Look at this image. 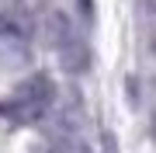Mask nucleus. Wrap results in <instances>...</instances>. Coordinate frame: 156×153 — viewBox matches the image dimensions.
I'll list each match as a JSON object with an SVG mask.
<instances>
[{"label":"nucleus","instance_id":"39448f33","mask_svg":"<svg viewBox=\"0 0 156 153\" xmlns=\"http://www.w3.org/2000/svg\"><path fill=\"white\" fill-rule=\"evenodd\" d=\"M76 4H80V14H83V17L94 14V0H76Z\"/></svg>","mask_w":156,"mask_h":153},{"label":"nucleus","instance_id":"0eeeda50","mask_svg":"<svg viewBox=\"0 0 156 153\" xmlns=\"http://www.w3.org/2000/svg\"><path fill=\"white\" fill-rule=\"evenodd\" d=\"M153 139H156V111H153Z\"/></svg>","mask_w":156,"mask_h":153},{"label":"nucleus","instance_id":"7ed1b4c3","mask_svg":"<svg viewBox=\"0 0 156 153\" xmlns=\"http://www.w3.org/2000/svg\"><path fill=\"white\" fill-rule=\"evenodd\" d=\"M56 153H90V146H83V143H76V139H66Z\"/></svg>","mask_w":156,"mask_h":153},{"label":"nucleus","instance_id":"20e7f679","mask_svg":"<svg viewBox=\"0 0 156 153\" xmlns=\"http://www.w3.org/2000/svg\"><path fill=\"white\" fill-rule=\"evenodd\" d=\"M11 31H14V21L4 14V17H0V35H11Z\"/></svg>","mask_w":156,"mask_h":153},{"label":"nucleus","instance_id":"423d86ee","mask_svg":"<svg viewBox=\"0 0 156 153\" xmlns=\"http://www.w3.org/2000/svg\"><path fill=\"white\" fill-rule=\"evenodd\" d=\"M146 4H149V11H153V14H156V0H146Z\"/></svg>","mask_w":156,"mask_h":153},{"label":"nucleus","instance_id":"f257e3e1","mask_svg":"<svg viewBox=\"0 0 156 153\" xmlns=\"http://www.w3.org/2000/svg\"><path fill=\"white\" fill-rule=\"evenodd\" d=\"M52 97H56L52 80L45 73H35V77H28L21 87H17V94L0 108V111H4L7 118H14V122H38L42 115L49 111Z\"/></svg>","mask_w":156,"mask_h":153},{"label":"nucleus","instance_id":"6e6552de","mask_svg":"<svg viewBox=\"0 0 156 153\" xmlns=\"http://www.w3.org/2000/svg\"><path fill=\"white\" fill-rule=\"evenodd\" d=\"M153 52H156V35H153Z\"/></svg>","mask_w":156,"mask_h":153},{"label":"nucleus","instance_id":"f03ea898","mask_svg":"<svg viewBox=\"0 0 156 153\" xmlns=\"http://www.w3.org/2000/svg\"><path fill=\"white\" fill-rule=\"evenodd\" d=\"M49 38H52V49L59 52V63H62L66 73L90 70V49H87L83 35L73 28V21L66 14H52L49 17Z\"/></svg>","mask_w":156,"mask_h":153}]
</instances>
